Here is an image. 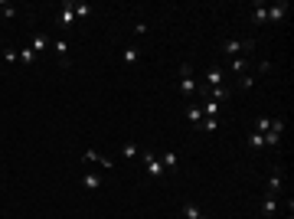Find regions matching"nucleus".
I'll list each match as a JSON object with an SVG mask.
<instances>
[{
    "mask_svg": "<svg viewBox=\"0 0 294 219\" xmlns=\"http://www.w3.org/2000/svg\"><path fill=\"white\" fill-rule=\"evenodd\" d=\"M137 59H141V49H137V46H124L121 49V63L124 66H134Z\"/></svg>",
    "mask_w": 294,
    "mask_h": 219,
    "instance_id": "16",
    "label": "nucleus"
},
{
    "mask_svg": "<svg viewBox=\"0 0 294 219\" xmlns=\"http://www.w3.org/2000/svg\"><path fill=\"white\" fill-rule=\"evenodd\" d=\"M0 13H4V17H7V20H13V17H17V13H20V10H17V7H13V4H10V0H0Z\"/></svg>",
    "mask_w": 294,
    "mask_h": 219,
    "instance_id": "24",
    "label": "nucleus"
},
{
    "mask_svg": "<svg viewBox=\"0 0 294 219\" xmlns=\"http://www.w3.org/2000/svg\"><path fill=\"white\" fill-rule=\"evenodd\" d=\"M196 79H193V66L190 63H183L180 66V95H183V98H190V95H196Z\"/></svg>",
    "mask_w": 294,
    "mask_h": 219,
    "instance_id": "2",
    "label": "nucleus"
},
{
    "mask_svg": "<svg viewBox=\"0 0 294 219\" xmlns=\"http://www.w3.org/2000/svg\"><path fill=\"white\" fill-rule=\"evenodd\" d=\"M144 174H147V180H164L167 177V170H164V163H160V157L154 154V150H144Z\"/></svg>",
    "mask_w": 294,
    "mask_h": 219,
    "instance_id": "1",
    "label": "nucleus"
},
{
    "mask_svg": "<svg viewBox=\"0 0 294 219\" xmlns=\"http://www.w3.org/2000/svg\"><path fill=\"white\" fill-rule=\"evenodd\" d=\"M82 163H102L105 170H111L115 167V163L108 160V157H102V154H95V150H85V154H82Z\"/></svg>",
    "mask_w": 294,
    "mask_h": 219,
    "instance_id": "13",
    "label": "nucleus"
},
{
    "mask_svg": "<svg viewBox=\"0 0 294 219\" xmlns=\"http://www.w3.org/2000/svg\"><path fill=\"white\" fill-rule=\"evenodd\" d=\"M49 49H56V59H59V66H62V69H69V63H72V46H69L62 36H56Z\"/></svg>",
    "mask_w": 294,
    "mask_h": 219,
    "instance_id": "4",
    "label": "nucleus"
},
{
    "mask_svg": "<svg viewBox=\"0 0 294 219\" xmlns=\"http://www.w3.org/2000/svg\"><path fill=\"white\" fill-rule=\"evenodd\" d=\"M134 33H137V36H144V33H147V23H144V20H141V23H134Z\"/></svg>",
    "mask_w": 294,
    "mask_h": 219,
    "instance_id": "30",
    "label": "nucleus"
},
{
    "mask_svg": "<svg viewBox=\"0 0 294 219\" xmlns=\"http://www.w3.org/2000/svg\"><path fill=\"white\" fill-rule=\"evenodd\" d=\"M17 56H20V63H23V66H36V52H33L30 49V46H23V49H17Z\"/></svg>",
    "mask_w": 294,
    "mask_h": 219,
    "instance_id": "19",
    "label": "nucleus"
},
{
    "mask_svg": "<svg viewBox=\"0 0 294 219\" xmlns=\"http://www.w3.org/2000/svg\"><path fill=\"white\" fill-rule=\"evenodd\" d=\"M121 154L128 157V160H134V157L141 154V150H137V144H124V147H121Z\"/></svg>",
    "mask_w": 294,
    "mask_h": 219,
    "instance_id": "27",
    "label": "nucleus"
},
{
    "mask_svg": "<svg viewBox=\"0 0 294 219\" xmlns=\"http://www.w3.org/2000/svg\"><path fill=\"white\" fill-rule=\"evenodd\" d=\"M49 46H53V39H49L46 33H33V36H30V49L36 52V56H43Z\"/></svg>",
    "mask_w": 294,
    "mask_h": 219,
    "instance_id": "9",
    "label": "nucleus"
},
{
    "mask_svg": "<svg viewBox=\"0 0 294 219\" xmlns=\"http://www.w3.org/2000/svg\"><path fill=\"white\" fill-rule=\"evenodd\" d=\"M255 131H258V134H268V131H271V118H265V115H262V118L255 121Z\"/></svg>",
    "mask_w": 294,
    "mask_h": 219,
    "instance_id": "26",
    "label": "nucleus"
},
{
    "mask_svg": "<svg viewBox=\"0 0 294 219\" xmlns=\"http://www.w3.org/2000/svg\"><path fill=\"white\" fill-rule=\"evenodd\" d=\"M186 121H190L193 128H200V121H203V112H200V105H190V108H186Z\"/></svg>",
    "mask_w": 294,
    "mask_h": 219,
    "instance_id": "21",
    "label": "nucleus"
},
{
    "mask_svg": "<svg viewBox=\"0 0 294 219\" xmlns=\"http://www.w3.org/2000/svg\"><path fill=\"white\" fill-rule=\"evenodd\" d=\"M262 213L265 216H278V196H262Z\"/></svg>",
    "mask_w": 294,
    "mask_h": 219,
    "instance_id": "17",
    "label": "nucleus"
},
{
    "mask_svg": "<svg viewBox=\"0 0 294 219\" xmlns=\"http://www.w3.org/2000/svg\"><path fill=\"white\" fill-rule=\"evenodd\" d=\"M255 79H258V75H255V72H245V75H242V79H239V92H249V88H252V85H255Z\"/></svg>",
    "mask_w": 294,
    "mask_h": 219,
    "instance_id": "23",
    "label": "nucleus"
},
{
    "mask_svg": "<svg viewBox=\"0 0 294 219\" xmlns=\"http://www.w3.org/2000/svg\"><path fill=\"white\" fill-rule=\"evenodd\" d=\"M249 147H252V150H262V147H265V138H262L258 131H252V134H249Z\"/></svg>",
    "mask_w": 294,
    "mask_h": 219,
    "instance_id": "25",
    "label": "nucleus"
},
{
    "mask_svg": "<svg viewBox=\"0 0 294 219\" xmlns=\"http://www.w3.org/2000/svg\"><path fill=\"white\" fill-rule=\"evenodd\" d=\"M288 10H291V7L284 4V0H278V4H271V7H268V23H281V20L288 17Z\"/></svg>",
    "mask_w": 294,
    "mask_h": 219,
    "instance_id": "10",
    "label": "nucleus"
},
{
    "mask_svg": "<svg viewBox=\"0 0 294 219\" xmlns=\"http://www.w3.org/2000/svg\"><path fill=\"white\" fill-rule=\"evenodd\" d=\"M252 46H255V39H226L222 43V52H226L229 59H235V56H242V52H252Z\"/></svg>",
    "mask_w": 294,
    "mask_h": 219,
    "instance_id": "3",
    "label": "nucleus"
},
{
    "mask_svg": "<svg viewBox=\"0 0 294 219\" xmlns=\"http://www.w3.org/2000/svg\"><path fill=\"white\" fill-rule=\"evenodd\" d=\"M252 23L255 26H262V23H268V4H252Z\"/></svg>",
    "mask_w": 294,
    "mask_h": 219,
    "instance_id": "12",
    "label": "nucleus"
},
{
    "mask_svg": "<svg viewBox=\"0 0 294 219\" xmlns=\"http://www.w3.org/2000/svg\"><path fill=\"white\" fill-rule=\"evenodd\" d=\"M268 69H271V63H268V59H262V63H255V69H252V72H255V75H265Z\"/></svg>",
    "mask_w": 294,
    "mask_h": 219,
    "instance_id": "28",
    "label": "nucleus"
},
{
    "mask_svg": "<svg viewBox=\"0 0 294 219\" xmlns=\"http://www.w3.org/2000/svg\"><path fill=\"white\" fill-rule=\"evenodd\" d=\"M200 131L216 134V131H219V118H203V121H200Z\"/></svg>",
    "mask_w": 294,
    "mask_h": 219,
    "instance_id": "22",
    "label": "nucleus"
},
{
    "mask_svg": "<svg viewBox=\"0 0 294 219\" xmlns=\"http://www.w3.org/2000/svg\"><path fill=\"white\" fill-rule=\"evenodd\" d=\"M284 190V177H281V167H271V177H268V187H265V193L268 196H278Z\"/></svg>",
    "mask_w": 294,
    "mask_h": 219,
    "instance_id": "6",
    "label": "nucleus"
},
{
    "mask_svg": "<svg viewBox=\"0 0 294 219\" xmlns=\"http://www.w3.org/2000/svg\"><path fill=\"white\" fill-rule=\"evenodd\" d=\"M72 23H75V10H72V0H66L62 10H59V30L69 33V30H72Z\"/></svg>",
    "mask_w": 294,
    "mask_h": 219,
    "instance_id": "5",
    "label": "nucleus"
},
{
    "mask_svg": "<svg viewBox=\"0 0 294 219\" xmlns=\"http://www.w3.org/2000/svg\"><path fill=\"white\" fill-rule=\"evenodd\" d=\"M72 10H75V20H88V17H92V4H85V0H72Z\"/></svg>",
    "mask_w": 294,
    "mask_h": 219,
    "instance_id": "15",
    "label": "nucleus"
},
{
    "mask_svg": "<svg viewBox=\"0 0 294 219\" xmlns=\"http://www.w3.org/2000/svg\"><path fill=\"white\" fill-rule=\"evenodd\" d=\"M183 216H186V219H209L200 206H193V203H183Z\"/></svg>",
    "mask_w": 294,
    "mask_h": 219,
    "instance_id": "20",
    "label": "nucleus"
},
{
    "mask_svg": "<svg viewBox=\"0 0 294 219\" xmlns=\"http://www.w3.org/2000/svg\"><path fill=\"white\" fill-rule=\"evenodd\" d=\"M226 82V69H206V79H203V88H219Z\"/></svg>",
    "mask_w": 294,
    "mask_h": 219,
    "instance_id": "7",
    "label": "nucleus"
},
{
    "mask_svg": "<svg viewBox=\"0 0 294 219\" xmlns=\"http://www.w3.org/2000/svg\"><path fill=\"white\" fill-rule=\"evenodd\" d=\"M102 174H85V177H82V187H85V190H92V193H95V190H102Z\"/></svg>",
    "mask_w": 294,
    "mask_h": 219,
    "instance_id": "18",
    "label": "nucleus"
},
{
    "mask_svg": "<svg viewBox=\"0 0 294 219\" xmlns=\"http://www.w3.org/2000/svg\"><path fill=\"white\" fill-rule=\"evenodd\" d=\"M232 75H245L249 72V59H242V56H235V59H229V66H226Z\"/></svg>",
    "mask_w": 294,
    "mask_h": 219,
    "instance_id": "14",
    "label": "nucleus"
},
{
    "mask_svg": "<svg viewBox=\"0 0 294 219\" xmlns=\"http://www.w3.org/2000/svg\"><path fill=\"white\" fill-rule=\"evenodd\" d=\"M160 163H164L167 174H177L180 170V154L177 150H164V154H160Z\"/></svg>",
    "mask_w": 294,
    "mask_h": 219,
    "instance_id": "11",
    "label": "nucleus"
},
{
    "mask_svg": "<svg viewBox=\"0 0 294 219\" xmlns=\"http://www.w3.org/2000/svg\"><path fill=\"white\" fill-rule=\"evenodd\" d=\"M200 112H203V118H219V115H222V101L203 98V101H200Z\"/></svg>",
    "mask_w": 294,
    "mask_h": 219,
    "instance_id": "8",
    "label": "nucleus"
},
{
    "mask_svg": "<svg viewBox=\"0 0 294 219\" xmlns=\"http://www.w3.org/2000/svg\"><path fill=\"white\" fill-rule=\"evenodd\" d=\"M4 63H20V56H17V49H4Z\"/></svg>",
    "mask_w": 294,
    "mask_h": 219,
    "instance_id": "29",
    "label": "nucleus"
}]
</instances>
